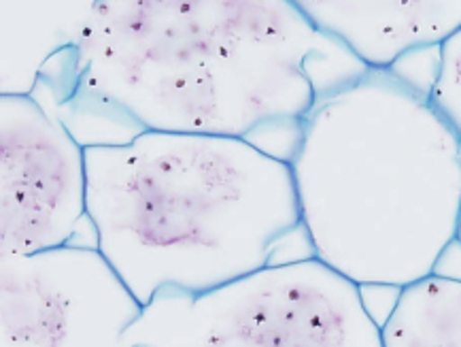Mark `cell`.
<instances>
[{
    "mask_svg": "<svg viewBox=\"0 0 461 347\" xmlns=\"http://www.w3.org/2000/svg\"><path fill=\"white\" fill-rule=\"evenodd\" d=\"M98 0H0V94H34L45 68L75 50Z\"/></svg>",
    "mask_w": 461,
    "mask_h": 347,
    "instance_id": "obj_8",
    "label": "cell"
},
{
    "mask_svg": "<svg viewBox=\"0 0 461 347\" xmlns=\"http://www.w3.org/2000/svg\"><path fill=\"white\" fill-rule=\"evenodd\" d=\"M298 128L289 164L312 256L362 288L434 275L457 243L461 139L428 92L370 68Z\"/></svg>",
    "mask_w": 461,
    "mask_h": 347,
    "instance_id": "obj_2",
    "label": "cell"
},
{
    "mask_svg": "<svg viewBox=\"0 0 461 347\" xmlns=\"http://www.w3.org/2000/svg\"><path fill=\"white\" fill-rule=\"evenodd\" d=\"M130 347H383L362 286L319 260L268 267L203 294L159 292Z\"/></svg>",
    "mask_w": 461,
    "mask_h": 347,
    "instance_id": "obj_4",
    "label": "cell"
},
{
    "mask_svg": "<svg viewBox=\"0 0 461 347\" xmlns=\"http://www.w3.org/2000/svg\"><path fill=\"white\" fill-rule=\"evenodd\" d=\"M86 162L96 247L143 305L268 267L303 224L292 164L249 139L145 131Z\"/></svg>",
    "mask_w": 461,
    "mask_h": 347,
    "instance_id": "obj_3",
    "label": "cell"
},
{
    "mask_svg": "<svg viewBox=\"0 0 461 347\" xmlns=\"http://www.w3.org/2000/svg\"><path fill=\"white\" fill-rule=\"evenodd\" d=\"M84 217V141L32 94H0V258L70 245Z\"/></svg>",
    "mask_w": 461,
    "mask_h": 347,
    "instance_id": "obj_6",
    "label": "cell"
},
{
    "mask_svg": "<svg viewBox=\"0 0 461 347\" xmlns=\"http://www.w3.org/2000/svg\"><path fill=\"white\" fill-rule=\"evenodd\" d=\"M143 307L98 247L0 258V347H130Z\"/></svg>",
    "mask_w": 461,
    "mask_h": 347,
    "instance_id": "obj_5",
    "label": "cell"
},
{
    "mask_svg": "<svg viewBox=\"0 0 461 347\" xmlns=\"http://www.w3.org/2000/svg\"><path fill=\"white\" fill-rule=\"evenodd\" d=\"M366 67L389 70L461 28V0H292Z\"/></svg>",
    "mask_w": 461,
    "mask_h": 347,
    "instance_id": "obj_7",
    "label": "cell"
},
{
    "mask_svg": "<svg viewBox=\"0 0 461 347\" xmlns=\"http://www.w3.org/2000/svg\"><path fill=\"white\" fill-rule=\"evenodd\" d=\"M428 96L461 139V28L438 45V62Z\"/></svg>",
    "mask_w": 461,
    "mask_h": 347,
    "instance_id": "obj_10",
    "label": "cell"
},
{
    "mask_svg": "<svg viewBox=\"0 0 461 347\" xmlns=\"http://www.w3.org/2000/svg\"><path fill=\"white\" fill-rule=\"evenodd\" d=\"M457 243L461 245V217H459V228H457Z\"/></svg>",
    "mask_w": 461,
    "mask_h": 347,
    "instance_id": "obj_11",
    "label": "cell"
},
{
    "mask_svg": "<svg viewBox=\"0 0 461 347\" xmlns=\"http://www.w3.org/2000/svg\"><path fill=\"white\" fill-rule=\"evenodd\" d=\"M368 70L292 0H98L79 45L41 84L58 107L134 134L249 139L300 123Z\"/></svg>",
    "mask_w": 461,
    "mask_h": 347,
    "instance_id": "obj_1",
    "label": "cell"
},
{
    "mask_svg": "<svg viewBox=\"0 0 461 347\" xmlns=\"http://www.w3.org/2000/svg\"><path fill=\"white\" fill-rule=\"evenodd\" d=\"M381 331L383 347H461V279L434 273L402 288Z\"/></svg>",
    "mask_w": 461,
    "mask_h": 347,
    "instance_id": "obj_9",
    "label": "cell"
}]
</instances>
